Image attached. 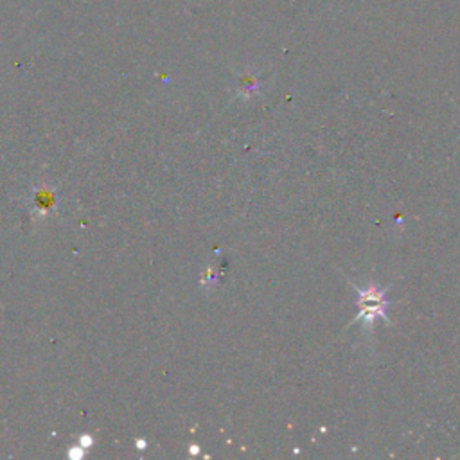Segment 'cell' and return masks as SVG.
Instances as JSON below:
<instances>
[{"mask_svg": "<svg viewBox=\"0 0 460 460\" xmlns=\"http://www.w3.org/2000/svg\"><path fill=\"white\" fill-rule=\"evenodd\" d=\"M362 316L363 318H376L374 315H383L385 313V303H383V295L377 292L374 286H371L369 292H362Z\"/></svg>", "mask_w": 460, "mask_h": 460, "instance_id": "cell-1", "label": "cell"}]
</instances>
